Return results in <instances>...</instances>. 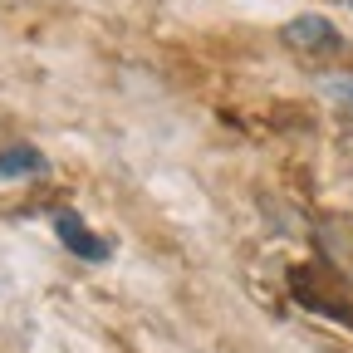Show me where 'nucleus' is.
<instances>
[{"label": "nucleus", "mask_w": 353, "mask_h": 353, "mask_svg": "<svg viewBox=\"0 0 353 353\" xmlns=\"http://www.w3.org/2000/svg\"><path fill=\"white\" fill-rule=\"evenodd\" d=\"M54 231H59V241H64L74 255H83V260H108V245L83 226L79 211H59V216H54Z\"/></svg>", "instance_id": "f257e3e1"}, {"label": "nucleus", "mask_w": 353, "mask_h": 353, "mask_svg": "<svg viewBox=\"0 0 353 353\" xmlns=\"http://www.w3.org/2000/svg\"><path fill=\"white\" fill-rule=\"evenodd\" d=\"M44 167V152L30 148V143H15V148H0V176H39Z\"/></svg>", "instance_id": "f03ea898"}, {"label": "nucleus", "mask_w": 353, "mask_h": 353, "mask_svg": "<svg viewBox=\"0 0 353 353\" xmlns=\"http://www.w3.org/2000/svg\"><path fill=\"white\" fill-rule=\"evenodd\" d=\"M285 39L290 44H299V50H309V44H339V34H334V25L329 20H319V15H299L294 25H285Z\"/></svg>", "instance_id": "7ed1b4c3"}, {"label": "nucleus", "mask_w": 353, "mask_h": 353, "mask_svg": "<svg viewBox=\"0 0 353 353\" xmlns=\"http://www.w3.org/2000/svg\"><path fill=\"white\" fill-rule=\"evenodd\" d=\"M324 88H329L339 103H348V108H353V74H339V79H329Z\"/></svg>", "instance_id": "20e7f679"}]
</instances>
